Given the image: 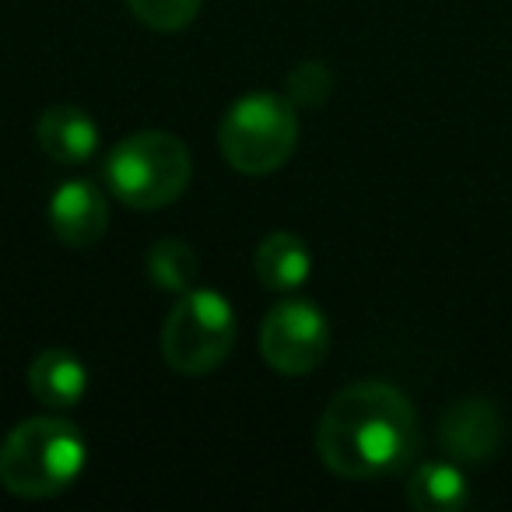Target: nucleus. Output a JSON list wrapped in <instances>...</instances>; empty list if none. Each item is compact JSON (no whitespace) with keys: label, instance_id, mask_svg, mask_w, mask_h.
<instances>
[{"label":"nucleus","instance_id":"obj_15","mask_svg":"<svg viewBox=\"0 0 512 512\" xmlns=\"http://www.w3.org/2000/svg\"><path fill=\"white\" fill-rule=\"evenodd\" d=\"M334 92V74L323 60H306L288 74V99L306 102V106H320Z\"/></svg>","mask_w":512,"mask_h":512},{"label":"nucleus","instance_id":"obj_8","mask_svg":"<svg viewBox=\"0 0 512 512\" xmlns=\"http://www.w3.org/2000/svg\"><path fill=\"white\" fill-rule=\"evenodd\" d=\"M50 228L64 246H95L109 228V204L99 186L88 179L57 186V193L50 197Z\"/></svg>","mask_w":512,"mask_h":512},{"label":"nucleus","instance_id":"obj_13","mask_svg":"<svg viewBox=\"0 0 512 512\" xmlns=\"http://www.w3.org/2000/svg\"><path fill=\"white\" fill-rule=\"evenodd\" d=\"M148 274L162 292H190L197 281V253L179 239H162L148 253Z\"/></svg>","mask_w":512,"mask_h":512},{"label":"nucleus","instance_id":"obj_6","mask_svg":"<svg viewBox=\"0 0 512 512\" xmlns=\"http://www.w3.org/2000/svg\"><path fill=\"white\" fill-rule=\"evenodd\" d=\"M260 351L281 376H309L330 351V323L320 306L306 299H285L264 316Z\"/></svg>","mask_w":512,"mask_h":512},{"label":"nucleus","instance_id":"obj_11","mask_svg":"<svg viewBox=\"0 0 512 512\" xmlns=\"http://www.w3.org/2000/svg\"><path fill=\"white\" fill-rule=\"evenodd\" d=\"M256 278L271 292H295L313 274V253L295 232H271L256 249Z\"/></svg>","mask_w":512,"mask_h":512},{"label":"nucleus","instance_id":"obj_5","mask_svg":"<svg viewBox=\"0 0 512 512\" xmlns=\"http://www.w3.org/2000/svg\"><path fill=\"white\" fill-rule=\"evenodd\" d=\"M235 344V313L225 295L190 288L179 295L162 327V355L179 376H207Z\"/></svg>","mask_w":512,"mask_h":512},{"label":"nucleus","instance_id":"obj_2","mask_svg":"<svg viewBox=\"0 0 512 512\" xmlns=\"http://www.w3.org/2000/svg\"><path fill=\"white\" fill-rule=\"evenodd\" d=\"M88 446L71 421L25 418L0 446V484L18 498H53L81 477Z\"/></svg>","mask_w":512,"mask_h":512},{"label":"nucleus","instance_id":"obj_10","mask_svg":"<svg viewBox=\"0 0 512 512\" xmlns=\"http://www.w3.org/2000/svg\"><path fill=\"white\" fill-rule=\"evenodd\" d=\"M39 148L60 165H81L99 151V127L85 109L53 106L39 116Z\"/></svg>","mask_w":512,"mask_h":512},{"label":"nucleus","instance_id":"obj_14","mask_svg":"<svg viewBox=\"0 0 512 512\" xmlns=\"http://www.w3.org/2000/svg\"><path fill=\"white\" fill-rule=\"evenodd\" d=\"M127 8L155 32H179L197 18L200 0H127Z\"/></svg>","mask_w":512,"mask_h":512},{"label":"nucleus","instance_id":"obj_12","mask_svg":"<svg viewBox=\"0 0 512 512\" xmlns=\"http://www.w3.org/2000/svg\"><path fill=\"white\" fill-rule=\"evenodd\" d=\"M470 498L467 477L456 463L432 460L421 463L407 481V502L418 512H456Z\"/></svg>","mask_w":512,"mask_h":512},{"label":"nucleus","instance_id":"obj_9","mask_svg":"<svg viewBox=\"0 0 512 512\" xmlns=\"http://www.w3.org/2000/svg\"><path fill=\"white\" fill-rule=\"evenodd\" d=\"M29 390L43 407L53 411H71L88 393V369L81 358L64 348H46L29 365Z\"/></svg>","mask_w":512,"mask_h":512},{"label":"nucleus","instance_id":"obj_3","mask_svg":"<svg viewBox=\"0 0 512 512\" xmlns=\"http://www.w3.org/2000/svg\"><path fill=\"white\" fill-rule=\"evenodd\" d=\"M190 176V151L165 130H141L123 137L106 158V183L113 197L137 211L169 207L190 186Z\"/></svg>","mask_w":512,"mask_h":512},{"label":"nucleus","instance_id":"obj_4","mask_svg":"<svg viewBox=\"0 0 512 512\" xmlns=\"http://www.w3.org/2000/svg\"><path fill=\"white\" fill-rule=\"evenodd\" d=\"M299 141V116L288 95L249 92L225 113L218 144L225 162L242 176H267L292 158Z\"/></svg>","mask_w":512,"mask_h":512},{"label":"nucleus","instance_id":"obj_7","mask_svg":"<svg viewBox=\"0 0 512 512\" xmlns=\"http://www.w3.org/2000/svg\"><path fill=\"white\" fill-rule=\"evenodd\" d=\"M439 442L456 463H488L505 442V418L484 397L453 400L439 421Z\"/></svg>","mask_w":512,"mask_h":512},{"label":"nucleus","instance_id":"obj_1","mask_svg":"<svg viewBox=\"0 0 512 512\" xmlns=\"http://www.w3.org/2000/svg\"><path fill=\"white\" fill-rule=\"evenodd\" d=\"M418 411L390 383H355L327 404L316 449L327 470L344 481H376L404 470L418 453Z\"/></svg>","mask_w":512,"mask_h":512}]
</instances>
